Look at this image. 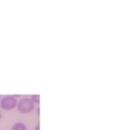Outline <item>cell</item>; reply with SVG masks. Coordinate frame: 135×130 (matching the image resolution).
I'll return each instance as SVG.
<instances>
[{
  "mask_svg": "<svg viewBox=\"0 0 135 130\" xmlns=\"http://www.w3.org/2000/svg\"><path fill=\"white\" fill-rule=\"evenodd\" d=\"M36 114H37V116H39V115H40V108H39V107H38V108H37V110H36Z\"/></svg>",
  "mask_w": 135,
  "mask_h": 130,
  "instance_id": "obj_6",
  "label": "cell"
},
{
  "mask_svg": "<svg viewBox=\"0 0 135 130\" xmlns=\"http://www.w3.org/2000/svg\"><path fill=\"white\" fill-rule=\"evenodd\" d=\"M17 111L23 114H29L35 110V104L30 100V98H23L17 104Z\"/></svg>",
  "mask_w": 135,
  "mask_h": 130,
  "instance_id": "obj_1",
  "label": "cell"
},
{
  "mask_svg": "<svg viewBox=\"0 0 135 130\" xmlns=\"http://www.w3.org/2000/svg\"><path fill=\"white\" fill-rule=\"evenodd\" d=\"M34 130H40V124H39V123H38V124L35 126V129H34Z\"/></svg>",
  "mask_w": 135,
  "mask_h": 130,
  "instance_id": "obj_5",
  "label": "cell"
},
{
  "mask_svg": "<svg viewBox=\"0 0 135 130\" xmlns=\"http://www.w3.org/2000/svg\"><path fill=\"white\" fill-rule=\"evenodd\" d=\"M30 100L33 102L34 104L39 105L40 104V95H32L31 98H30Z\"/></svg>",
  "mask_w": 135,
  "mask_h": 130,
  "instance_id": "obj_4",
  "label": "cell"
},
{
  "mask_svg": "<svg viewBox=\"0 0 135 130\" xmlns=\"http://www.w3.org/2000/svg\"><path fill=\"white\" fill-rule=\"evenodd\" d=\"M11 130H28V128H27L26 124L22 123V122H17L13 124Z\"/></svg>",
  "mask_w": 135,
  "mask_h": 130,
  "instance_id": "obj_3",
  "label": "cell"
},
{
  "mask_svg": "<svg viewBox=\"0 0 135 130\" xmlns=\"http://www.w3.org/2000/svg\"><path fill=\"white\" fill-rule=\"evenodd\" d=\"M0 119H1V113H0Z\"/></svg>",
  "mask_w": 135,
  "mask_h": 130,
  "instance_id": "obj_7",
  "label": "cell"
},
{
  "mask_svg": "<svg viewBox=\"0 0 135 130\" xmlns=\"http://www.w3.org/2000/svg\"><path fill=\"white\" fill-rule=\"evenodd\" d=\"M17 100L15 96H6V97L2 98L0 101V107L1 109L5 110V111H9L12 110L17 107Z\"/></svg>",
  "mask_w": 135,
  "mask_h": 130,
  "instance_id": "obj_2",
  "label": "cell"
}]
</instances>
